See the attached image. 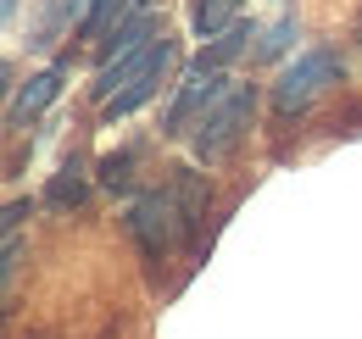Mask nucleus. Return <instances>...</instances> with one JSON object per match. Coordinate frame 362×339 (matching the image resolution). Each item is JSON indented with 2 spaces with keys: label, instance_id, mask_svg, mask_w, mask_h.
<instances>
[{
  "label": "nucleus",
  "instance_id": "0eeeda50",
  "mask_svg": "<svg viewBox=\"0 0 362 339\" xmlns=\"http://www.w3.org/2000/svg\"><path fill=\"white\" fill-rule=\"evenodd\" d=\"M240 6H245V0H195V6H189V28H195L201 40H218L223 28L240 23Z\"/></svg>",
  "mask_w": 362,
  "mask_h": 339
},
{
  "label": "nucleus",
  "instance_id": "f8f14e48",
  "mask_svg": "<svg viewBox=\"0 0 362 339\" xmlns=\"http://www.w3.org/2000/svg\"><path fill=\"white\" fill-rule=\"evenodd\" d=\"M17 261H23V234L6 228V261H0V284H6V290H11V278H17Z\"/></svg>",
  "mask_w": 362,
  "mask_h": 339
},
{
  "label": "nucleus",
  "instance_id": "4468645a",
  "mask_svg": "<svg viewBox=\"0 0 362 339\" xmlns=\"http://www.w3.org/2000/svg\"><path fill=\"white\" fill-rule=\"evenodd\" d=\"M357 40H362V28H357Z\"/></svg>",
  "mask_w": 362,
  "mask_h": 339
},
{
  "label": "nucleus",
  "instance_id": "f257e3e1",
  "mask_svg": "<svg viewBox=\"0 0 362 339\" xmlns=\"http://www.w3.org/2000/svg\"><path fill=\"white\" fill-rule=\"evenodd\" d=\"M201 217H206V184H201V172H184L179 184L151 189L129 206V234L139 239V251L151 261H162V256H173L179 245L195 239Z\"/></svg>",
  "mask_w": 362,
  "mask_h": 339
},
{
  "label": "nucleus",
  "instance_id": "9b49d317",
  "mask_svg": "<svg viewBox=\"0 0 362 339\" xmlns=\"http://www.w3.org/2000/svg\"><path fill=\"white\" fill-rule=\"evenodd\" d=\"M290 40H296V23H290V17H279L268 34H262L257 56H262V61H273V56H284V50H290Z\"/></svg>",
  "mask_w": 362,
  "mask_h": 339
},
{
  "label": "nucleus",
  "instance_id": "9d476101",
  "mask_svg": "<svg viewBox=\"0 0 362 339\" xmlns=\"http://www.w3.org/2000/svg\"><path fill=\"white\" fill-rule=\"evenodd\" d=\"M78 201H84V162H67V167L50 178L45 206H78Z\"/></svg>",
  "mask_w": 362,
  "mask_h": 339
},
{
  "label": "nucleus",
  "instance_id": "ddd939ff",
  "mask_svg": "<svg viewBox=\"0 0 362 339\" xmlns=\"http://www.w3.org/2000/svg\"><path fill=\"white\" fill-rule=\"evenodd\" d=\"M0 11H6V17H11V11H17V0H0Z\"/></svg>",
  "mask_w": 362,
  "mask_h": 339
},
{
  "label": "nucleus",
  "instance_id": "39448f33",
  "mask_svg": "<svg viewBox=\"0 0 362 339\" xmlns=\"http://www.w3.org/2000/svg\"><path fill=\"white\" fill-rule=\"evenodd\" d=\"M223 78L218 73H201V67H189L184 73L179 95H173V106H168V117H162V133H184V128H195L206 112H212V100L223 95Z\"/></svg>",
  "mask_w": 362,
  "mask_h": 339
},
{
  "label": "nucleus",
  "instance_id": "1a4fd4ad",
  "mask_svg": "<svg viewBox=\"0 0 362 339\" xmlns=\"http://www.w3.org/2000/svg\"><path fill=\"white\" fill-rule=\"evenodd\" d=\"M123 11H129V0H84V11H78V40H106Z\"/></svg>",
  "mask_w": 362,
  "mask_h": 339
},
{
  "label": "nucleus",
  "instance_id": "f03ea898",
  "mask_svg": "<svg viewBox=\"0 0 362 339\" xmlns=\"http://www.w3.org/2000/svg\"><path fill=\"white\" fill-rule=\"evenodd\" d=\"M168 67H173V40H168L162 28H156L151 40H139V44L112 50V56L100 61L95 84H90V95L100 100V112H106V123H117V117L139 112V106L162 89Z\"/></svg>",
  "mask_w": 362,
  "mask_h": 339
},
{
  "label": "nucleus",
  "instance_id": "423d86ee",
  "mask_svg": "<svg viewBox=\"0 0 362 339\" xmlns=\"http://www.w3.org/2000/svg\"><path fill=\"white\" fill-rule=\"evenodd\" d=\"M62 78H67V61H56V67H45V73H34L28 84L11 95V106H6V123L17 128V123H28V117H40L50 100L62 95Z\"/></svg>",
  "mask_w": 362,
  "mask_h": 339
},
{
  "label": "nucleus",
  "instance_id": "6e6552de",
  "mask_svg": "<svg viewBox=\"0 0 362 339\" xmlns=\"http://www.w3.org/2000/svg\"><path fill=\"white\" fill-rule=\"evenodd\" d=\"M245 40H251V28H245V23H234V28H223L218 40H212L206 50H201V56H195V67H201V73H223L228 61H234V56L245 50Z\"/></svg>",
  "mask_w": 362,
  "mask_h": 339
},
{
  "label": "nucleus",
  "instance_id": "20e7f679",
  "mask_svg": "<svg viewBox=\"0 0 362 339\" xmlns=\"http://www.w3.org/2000/svg\"><path fill=\"white\" fill-rule=\"evenodd\" d=\"M340 73H346L340 50L313 44V50H301V56L279 73V84H273V106H279V112H307L329 84H340Z\"/></svg>",
  "mask_w": 362,
  "mask_h": 339
},
{
  "label": "nucleus",
  "instance_id": "7ed1b4c3",
  "mask_svg": "<svg viewBox=\"0 0 362 339\" xmlns=\"http://www.w3.org/2000/svg\"><path fill=\"white\" fill-rule=\"evenodd\" d=\"M251 112H257V89L251 84H228L218 100H212V112L195 123L189 133V156L201 162V167H218L234 156V145L245 139V128H251Z\"/></svg>",
  "mask_w": 362,
  "mask_h": 339
}]
</instances>
